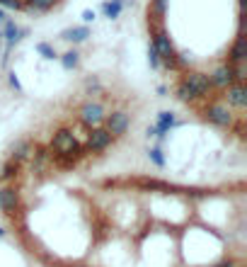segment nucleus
<instances>
[{"label": "nucleus", "instance_id": "f257e3e1", "mask_svg": "<svg viewBox=\"0 0 247 267\" xmlns=\"http://www.w3.org/2000/svg\"><path fill=\"white\" fill-rule=\"evenodd\" d=\"M211 87H213V85H211L206 73H187L177 87V98L184 100V102L192 98H206V95L211 93Z\"/></svg>", "mask_w": 247, "mask_h": 267}, {"label": "nucleus", "instance_id": "f03ea898", "mask_svg": "<svg viewBox=\"0 0 247 267\" xmlns=\"http://www.w3.org/2000/svg\"><path fill=\"white\" fill-rule=\"evenodd\" d=\"M111 141H114V136H111L107 129H102V127L90 129V134H87V141H85L82 151H85V153H97V151H104Z\"/></svg>", "mask_w": 247, "mask_h": 267}, {"label": "nucleus", "instance_id": "7ed1b4c3", "mask_svg": "<svg viewBox=\"0 0 247 267\" xmlns=\"http://www.w3.org/2000/svg\"><path fill=\"white\" fill-rule=\"evenodd\" d=\"M80 122L85 124V127L97 129L102 122H104V107H102L99 102H87V105H82Z\"/></svg>", "mask_w": 247, "mask_h": 267}, {"label": "nucleus", "instance_id": "20e7f679", "mask_svg": "<svg viewBox=\"0 0 247 267\" xmlns=\"http://www.w3.org/2000/svg\"><path fill=\"white\" fill-rule=\"evenodd\" d=\"M204 117L216 127H233V112L223 105H211L204 110Z\"/></svg>", "mask_w": 247, "mask_h": 267}, {"label": "nucleus", "instance_id": "39448f33", "mask_svg": "<svg viewBox=\"0 0 247 267\" xmlns=\"http://www.w3.org/2000/svg\"><path fill=\"white\" fill-rule=\"evenodd\" d=\"M75 143H78V139H75V134L70 129H58L54 134V139H51V148H54L56 153H63V151L73 148Z\"/></svg>", "mask_w": 247, "mask_h": 267}, {"label": "nucleus", "instance_id": "423d86ee", "mask_svg": "<svg viewBox=\"0 0 247 267\" xmlns=\"http://www.w3.org/2000/svg\"><path fill=\"white\" fill-rule=\"evenodd\" d=\"M17 207H20V192L15 187H10V185L0 187V209L5 214H13Z\"/></svg>", "mask_w": 247, "mask_h": 267}, {"label": "nucleus", "instance_id": "0eeeda50", "mask_svg": "<svg viewBox=\"0 0 247 267\" xmlns=\"http://www.w3.org/2000/svg\"><path fill=\"white\" fill-rule=\"evenodd\" d=\"M129 129V114L126 112H111L109 117H107V131H109L111 136L116 139V136H121L124 131Z\"/></svg>", "mask_w": 247, "mask_h": 267}, {"label": "nucleus", "instance_id": "6e6552de", "mask_svg": "<svg viewBox=\"0 0 247 267\" xmlns=\"http://www.w3.org/2000/svg\"><path fill=\"white\" fill-rule=\"evenodd\" d=\"M208 80L213 87H228V85L235 83V75H233V66H220V68L213 70V75H208Z\"/></svg>", "mask_w": 247, "mask_h": 267}, {"label": "nucleus", "instance_id": "1a4fd4ad", "mask_svg": "<svg viewBox=\"0 0 247 267\" xmlns=\"http://www.w3.org/2000/svg\"><path fill=\"white\" fill-rule=\"evenodd\" d=\"M225 100H228V105H233V107H237V110H242V107H245V85L242 83L228 85Z\"/></svg>", "mask_w": 247, "mask_h": 267}, {"label": "nucleus", "instance_id": "9d476101", "mask_svg": "<svg viewBox=\"0 0 247 267\" xmlns=\"http://www.w3.org/2000/svg\"><path fill=\"white\" fill-rule=\"evenodd\" d=\"M175 127V114L172 112H160L158 114V139H165V134H170V129Z\"/></svg>", "mask_w": 247, "mask_h": 267}, {"label": "nucleus", "instance_id": "9b49d317", "mask_svg": "<svg viewBox=\"0 0 247 267\" xmlns=\"http://www.w3.org/2000/svg\"><path fill=\"white\" fill-rule=\"evenodd\" d=\"M17 172H20V163L10 158V160L3 165V170H0V183H10V180H15Z\"/></svg>", "mask_w": 247, "mask_h": 267}, {"label": "nucleus", "instance_id": "f8f14e48", "mask_svg": "<svg viewBox=\"0 0 247 267\" xmlns=\"http://www.w3.org/2000/svg\"><path fill=\"white\" fill-rule=\"evenodd\" d=\"M32 151H34V146L29 143V141H22V143H17V148H15V153L10 155L13 160H17V163H22L25 158H29L32 155Z\"/></svg>", "mask_w": 247, "mask_h": 267}, {"label": "nucleus", "instance_id": "ddd939ff", "mask_svg": "<svg viewBox=\"0 0 247 267\" xmlns=\"http://www.w3.org/2000/svg\"><path fill=\"white\" fill-rule=\"evenodd\" d=\"M56 0H27L25 3V10H37V13H46V10H51L54 8Z\"/></svg>", "mask_w": 247, "mask_h": 267}, {"label": "nucleus", "instance_id": "4468645a", "mask_svg": "<svg viewBox=\"0 0 247 267\" xmlns=\"http://www.w3.org/2000/svg\"><path fill=\"white\" fill-rule=\"evenodd\" d=\"M87 37V27H75V29H68L63 39H70V42H82Z\"/></svg>", "mask_w": 247, "mask_h": 267}, {"label": "nucleus", "instance_id": "2eb2a0df", "mask_svg": "<svg viewBox=\"0 0 247 267\" xmlns=\"http://www.w3.org/2000/svg\"><path fill=\"white\" fill-rule=\"evenodd\" d=\"M104 13H107V17H116V15L121 13V0L107 3V5H104Z\"/></svg>", "mask_w": 247, "mask_h": 267}, {"label": "nucleus", "instance_id": "dca6fc26", "mask_svg": "<svg viewBox=\"0 0 247 267\" xmlns=\"http://www.w3.org/2000/svg\"><path fill=\"white\" fill-rule=\"evenodd\" d=\"M148 158H151L158 168H163L165 165V158H163V151H160V148H151V151H148Z\"/></svg>", "mask_w": 247, "mask_h": 267}, {"label": "nucleus", "instance_id": "f3484780", "mask_svg": "<svg viewBox=\"0 0 247 267\" xmlns=\"http://www.w3.org/2000/svg\"><path fill=\"white\" fill-rule=\"evenodd\" d=\"M78 66V54L75 51H68V54H63V68H75Z\"/></svg>", "mask_w": 247, "mask_h": 267}, {"label": "nucleus", "instance_id": "a211bd4d", "mask_svg": "<svg viewBox=\"0 0 247 267\" xmlns=\"http://www.w3.org/2000/svg\"><path fill=\"white\" fill-rule=\"evenodd\" d=\"M37 51H39V54H44L46 58H56V51L49 46V44H37Z\"/></svg>", "mask_w": 247, "mask_h": 267}, {"label": "nucleus", "instance_id": "6ab92c4d", "mask_svg": "<svg viewBox=\"0 0 247 267\" xmlns=\"http://www.w3.org/2000/svg\"><path fill=\"white\" fill-rule=\"evenodd\" d=\"M10 85H13L15 90H22V85H20V80H17V75H15V73L10 75Z\"/></svg>", "mask_w": 247, "mask_h": 267}, {"label": "nucleus", "instance_id": "aec40b11", "mask_svg": "<svg viewBox=\"0 0 247 267\" xmlns=\"http://www.w3.org/2000/svg\"><path fill=\"white\" fill-rule=\"evenodd\" d=\"M82 20H85V22H92V20H95V13H92V10H85V13H82Z\"/></svg>", "mask_w": 247, "mask_h": 267}, {"label": "nucleus", "instance_id": "412c9836", "mask_svg": "<svg viewBox=\"0 0 247 267\" xmlns=\"http://www.w3.org/2000/svg\"><path fill=\"white\" fill-rule=\"evenodd\" d=\"M218 267H235V262L233 260H228V262H223V265H218Z\"/></svg>", "mask_w": 247, "mask_h": 267}, {"label": "nucleus", "instance_id": "4be33fe9", "mask_svg": "<svg viewBox=\"0 0 247 267\" xmlns=\"http://www.w3.org/2000/svg\"><path fill=\"white\" fill-rule=\"evenodd\" d=\"M3 20H5V15H3V10H0V22H3Z\"/></svg>", "mask_w": 247, "mask_h": 267}, {"label": "nucleus", "instance_id": "5701e85b", "mask_svg": "<svg viewBox=\"0 0 247 267\" xmlns=\"http://www.w3.org/2000/svg\"><path fill=\"white\" fill-rule=\"evenodd\" d=\"M3 236H5V231H3V228H0V238H3Z\"/></svg>", "mask_w": 247, "mask_h": 267}]
</instances>
